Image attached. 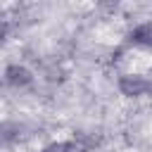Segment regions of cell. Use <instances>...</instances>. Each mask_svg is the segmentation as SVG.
I'll return each mask as SVG.
<instances>
[{
	"mask_svg": "<svg viewBox=\"0 0 152 152\" xmlns=\"http://www.w3.org/2000/svg\"><path fill=\"white\" fill-rule=\"evenodd\" d=\"M31 81H33L31 71H28L26 66H21V64H12V66H7V71H5V83L12 86V88H24V86H28Z\"/></svg>",
	"mask_w": 152,
	"mask_h": 152,
	"instance_id": "3957f363",
	"label": "cell"
},
{
	"mask_svg": "<svg viewBox=\"0 0 152 152\" xmlns=\"http://www.w3.org/2000/svg\"><path fill=\"white\" fill-rule=\"evenodd\" d=\"M128 43L133 48H142V50H152V19L138 24L131 33H128Z\"/></svg>",
	"mask_w": 152,
	"mask_h": 152,
	"instance_id": "7a4b0ae2",
	"label": "cell"
},
{
	"mask_svg": "<svg viewBox=\"0 0 152 152\" xmlns=\"http://www.w3.org/2000/svg\"><path fill=\"white\" fill-rule=\"evenodd\" d=\"M74 150H76V142H71V140H57V142H48L38 152H74Z\"/></svg>",
	"mask_w": 152,
	"mask_h": 152,
	"instance_id": "277c9868",
	"label": "cell"
},
{
	"mask_svg": "<svg viewBox=\"0 0 152 152\" xmlns=\"http://www.w3.org/2000/svg\"><path fill=\"white\" fill-rule=\"evenodd\" d=\"M119 90H121V95H126V97H142V95L152 93V81H150L145 74H133V71H128V74H121V76H119Z\"/></svg>",
	"mask_w": 152,
	"mask_h": 152,
	"instance_id": "6da1fadb",
	"label": "cell"
}]
</instances>
